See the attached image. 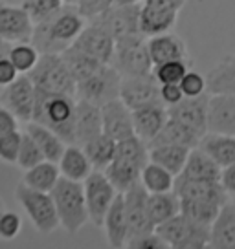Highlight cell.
<instances>
[{"label":"cell","mask_w":235,"mask_h":249,"mask_svg":"<svg viewBox=\"0 0 235 249\" xmlns=\"http://www.w3.org/2000/svg\"><path fill=\"white\" fill-rule=\"evenodd\" d=\"M61 55H63V59H64V62H66L70 73L74 75V79H76V83L85 81L86 77H90L94 71H98L103 64H105V62L98 61L96 57L88 55L86 52L79 50V48L74 46V44H70L66 50H63Z\"/></svg>","instance_id":"36"},{"label":"cell","mask_w":235,"mask_h":249,"mask_svg":"<svg viewBox=\"0 0 235 249\" xmlns=\"http://www.w3.org/2000/svg\"><path fill=\"white\" fill-rule=\"evenodd\" d=\"M20 145H22V132L19 130L0 136V161L17 165Z\"/></svg>","instance_id":"44"},{"label":"cell","mask_w":235,"mask_h":249,"mask_svg":"<svg viewBox=\"0 0 235 249\" xmlns=\"http://www.w3.org/2000/svg\"><path fill=\"white\" fill-rule=\"evenodd\" d=\"M4 211H6V209H4V203H2V200H0V214H2Z\"/></svg>","instance_id":"57"},{"label":"cell","mask_w":235,"mask_h":249,"mask_svg":"<svg viewBox=\"0 0 235 249\" xmlns=\"http://www.w3.org/2000/svg\"><path fill=\"white\" fill-rule=\"evenodd\" d=\"M232 202H234V203H235V198H232Z\"/></svg>","instance_id":"58"},{"label":"cell","mask_w":235,"mask_h":249,"mask_svg":"<svg viewBox=\"0 0 235 249\" xmlns=\"http://www.w3.org/2000/svg\"><path fill=\"white\" fill-rule=\"evenodd\" d=\"M119 99L131 110L151 105H164L160 95V83L153 71L136 77H123L119 88Z\"/></svg>","instance_id":"12"},{"label":"cell","mask_w":235,"mask_h":249,"mask_svg":"<svg viewBox=\"0 0 235 249\" xmlns=\"http://www.w3.org/2000/svg\"><path fill=\"white\" fill-rule=\"evenodd\" d=\"M145 35H134L127 39L116 40V48L109 64H112L121 77H136V75H145L153 71V59L149 53Z\"/></svg>","instance_id":"7"},{"label":"cell","mask_w":235,"mask_h":249,"mask_svg":"<svg viewBox=\"0 0 235 249\" xmlns=\"http://www.w3.org/2000/svg\"><path fill=\"white\" fill-rule=\"evenodd\" d=\"M112 6H114V0H83L78 6V9L86 20H94Z\"/></svg>","instance_id":"48"},{"label":"cell","mask_w":235,"mask_h":249,"mask_svg":"<svg viewBox=\"0 0 235 249\" xmlns=\"http://www.w3.org/2000/svg\"><path fill=\"white\" fill-rule=\"evenodd\" d=\"M157 233L171 249H204L210 248V227L198 226L182 213L157 226Z\"/></svg>","instance_id":"8"},{"label":"cell","mask_w":235,"mask_h":249,"mask_svg":"<svg viewBox=\"0 0 235 249\" xmlns=\"http://www.w3.org/2000/svg\"><path fill=\"white\" fill-rule=\"evenodd\" d=\"M9 50H11V42H8V40H4L0 37V59L9 57Z\"/></svg>","instance_id":"54"},{"label":"cell","mask_w":235,"mask_h":249,"mask_svg":"<svg viewBox=\"0 0 235 249\" xmlns=\"http://www.w3.org/2000/svg\"><path fill=\"white\" fill-rule=\"evenodd\" d=\"M46 158L42 154V150L39 148L37 141L33 140L28 132L22 134V145H20V152H19V160H17V165L26 171V169H32L37 163L44 161Z\"/></svg>","instance_id":"43"},{"label":"cell","mask_w":235,"mask_h":249,"mask_svg":"<svg viewBox=\"0 0 235 249\" xmlns=\"http://www.w3.org/2000/svg\"><path fill=\"white\" fill-rule=\"evenodd\" d=\"M37 90L48 93H70L76 95L78 83L70 73L61 53H40L39 61L30 73Z\"/></svg>","instance_id":"5"},{"label":"cell","mask_w":235,"mask_h":249,"mask_svg":"<svg viewBox=\"0 0 235 249\" xmlns=\"http://www.w3.org/2000/svg\"><path fill=\"white\" fill-rule=\"evenodd\" d=\"M26 132L37 141V145H39V148L42 150V154H44V158H46L48 161L59 163L64 148L68 145L63 138H59L52 128H48L46 124L37 123V121L26 123Z\"/></svg>","instance_id":"29"},{"label":"cell","mask_w":235,"mask_h":249,"mask_svg":"<svg viewBox=\"0 0 235 249\" xmlns=\"http://www.w3.org/2000/svg\"><path fill=\"white\" fill-rule=\"evenodd\" d=\"M76 105L78 97L70 93H48L37 90V101L33 110V119L46 124L68 145L74 143L76 128Z\"/></svg>","instance_id":"2"},{"label":"cell","mask_w":235,"mask_h":249,"mask_svg":"<svg viewBox=\"0 0 235 249\" xmlns=\"http://www.w3.org/2000/svg\"><path fill=\"white\" fill-rule=\"evenodd\" d=\"M169 119V112L165 105H151L133 110L134 134L143 140L147 145L158 136V132L164 128V124Z\"/></svg>","instance_id":"23"},{"label":"cell","mask_w":235,"mask_h":249,"mask_svg":"<svg viewBox=\"0 0 235 249\" xmlns=\"http://www.w3.org/2000/svg\"><path fill=\"white\" fill-rule=\"evenodd\" d=\"M35 22L22 6L0 2V37L11 44L32 42Z\"/></svg>","instance_id":"15"},{"label":"cell","mask_w":235,"mask_h":249,"mask_svg":"<svg viewBox=\"0 0 235 249\" xmlns=\"http://www.w3.org/2000/svg\"><path fill=\"white\" fill-rule=\"evenodd\" d=\"M224 205V203H222ZM220 203L210 202V200H191V198H180V213L191 222L198 226L212 227L213 220L219 214Z\"/></svg>","instance_id":"38"},{"label":"cell","mask_w":235,"mask_h":249,"mask_svg":"<svg viewBox=\"0 0 235 249\" xmlns=\"http://www.w3.org/2000/svg\"><path fill=\"white\" fill-rule=\"evenodd\" d=\"M140 9V4H133V6H118V4H114L112 8L107 9L103 15H99L94 20H99L116 40H121L141 33Z\"/></svg>","instance_id":"17"},{"label":"cell","mask_w":235,"mask_h":249,"mask_svg":"<svg viewBox=\"0 0 235 249\" xmlns=\"http://www.w3.org/2000/svg\"><path fill=\"white\" fill-rule=\"evenodd\" d=\"M103 132L101 107L86 99H78L76 105V128H74V143L85 145L86 141Z\"/></svg>","instance_id":"20"},{"label":"cell","mask_w":235,"mask_h":249,"mask_svg":"<svg viewBox=\"0 0 235 249\" xmlns=\"http://www.w3.org/2000/svg\"><path fill=\"white\" fill-rule=\"evenodd\" d=\"M101 119H103V134L110 136L112 140L121 141L134 136L133 110L129 108L119 97L103 105Z\"/></svg>","instance_id":"18"},{"label":"cell","mask_w":235,"mask_h":249,"mask_svg":"<svg viewBox=\"0 0 235 249\" xmlns=\"http://www.w3.org/2000/svg\"><path fill=\"white\" fill-rule=\"evenodd\" d=\"M175 179L176 176L164 169L162 165L147 161V165L141 169L140 181L141 185L147 189V193H169L175 187Z\"/></svg>","instance_id":"39"},{"label":"cell","mask_w":235,"mask_h":249,"mask_svg":"<svg viewBox=\"0 0 235 249\" xmlns=\"http://www.w3.org/2000/svg\"><path fill=\"white\" fill-rule=\"evenodd\" d=\"M210 248L235 249V203L228 200L210 227Z\"/></svg>","instance_id":"24"},{"label":"cell","mask_w":235,"mask_h":249,"mask_svg":"<svg viewBox=\"0 0 235 249\" xmlns=\"http://www.w3.org/2000/svg\"><path fill=\"white\" fill-rule=\"evenodd\" d=\"M40 52L32 42H15L9 50V61L15 64L19 73H30L39 61Z\"/></svg>","instance_id":"40"},{"label":"cell","mask_w":235,"mask_h":249,"mask_svg":"<svg viewBox=\"0 0 235 249\" xmlns=\"http://www.w3.org/2000/svg\"><path fill=\"white\" fill-rule=\"evenodd\" d=\"M210 93H235V55L220 59L206 75Z\"/></svg>","instance_id":"33"},{"label":"cell","mask_w":235,"mask_h":249,"mask_svg":"<svg viewBox=\"0 0 235 249\" xmlns=\"http://www.w3.org/2000/svg\"><path fill=\"white\" fill-rule=\"evenodd\" d=\"M147 211H149V218L153 222V226L157 227L180 213V198L175 191L153 193V195L149 193V196H147Z\"/></svg>","instance_id":"32"},{"label":"cell","mask_w":235,"mask_h":249,"mask_svg":"<svg viewBox=\"0 0 235 249\" xmlns=\"http://www.w3.org/2000/svg\"><path fill=\"white\" fill-rule=\"evenodd\" d=\"M200 136L193 132L189 126L182 124L180 121L169 117L164 128L158 132V136L153 141H149L147 147H158V145H184V147H198Z\"/></svg>","instance_id":"31"},{"label":"cell","mask_w":235,"mask_h":249,"mask_svg":"<svg viewBox=\"0 0 235 249\" xmlns=\"http://www.w3.org/2000/svg\"><path fill=\"white\" fill-rule=\"evenodd\" d=\"M15 198L20 203V207L26 211L33 227L42 234L54 233L61 226L57 207L50 193L35 191L32 187L24 185L22 181L15 187Z\"/></svg>","instance_id":"6"},{"label":"cell","mask_w":235,"mask_h":249,"mask_svg":"<svg viewBox=\"0 0 235 249\" xmlns=\"http://www.w3.org/2000/svg\"><path fill=\"white\" fill-rule=\"evenodd\" d=\"M147 196H149V193H147L145 187L141 185V181L134 183L129 191L123 193L127 222H129V240L143 236V234L147 233H153L157 229V227L153 226V222H151L149 218Z\"/></svg>","instance_id":"13"},{"label":"cell","mask_w":235,"mask_h":249,"mask_svg":"<svg viewBox=\"0 0 235 249\" xmlns=\"http://www.w3.org/2000/svg\"><path fill=\"white\" fill-rule=\"evenodd\" d=\"M149 161V147L136 134L127 140L118 141L116 156L105 169V174L114 183L118 193H125L140 181L141 169Z\"/></svg>","instance_id":"3"},{"label":"cell","mask_w":235,"mask_h":249,"mask_svg":"<svg viewBox=\"0 0 235 249\" xmlns=\"http://www.w3.org/2000/svg\"><path fill=\"white\" fill-rule=\"evenodd\" d=\"M81 2H83V0H64V4H68V6H76V8H78Z\"/></svg>","instance_id":"56"},{"label":"cell","mask_w":235,"mask_h":249,"mask_svg":"<svg viewBox=\"0 0 235 249\" xmlns=\"http://www.w3.org/2000/svg\"><path fill=\"white\" fill-rule=\"evenodd\" d=\"M143 0H114V4L118 6H133V4H140Z\"/></svg>","instance_id":"55"},{"label":"cell","mask_w":235,"mask_h":249,"mask_svg":"<svg viewBox=\"0 0 235 249\" xmlns=\"http://www.w3.org/2000/svg\"><path fill=\"white\" fill-rule=\"evenodd\" d=\"M83 187H85L88 218L94 226L101 227L107 211L110 209L112 202L116 200L118 189L103 171L90 172V176L83 181Z\"/></svg>","instance_id":"10"},{"label":"cell","mask_w":235,"mask_h":249,"mask_svg":"<svg viewBox=\"0 0 235 249\" xmlns=\"http://www.w3.org/2000/svg\"><path fill=\"white\" fill-rule=\"evenodd\" d=\"M208 130L235 136V93H212Z\"/></svg>","instance_id":"21"},{"label":"cell","mask_w":235,"mask_h":249,"mask_svg":"<svg viewBox=\"0 0 235 249\" xmlns=\"http://www.w3.org/2000/svg\"><path fill=\"white\" fill-rule=\"evenodd\" d=\"M57 165H59L61 176L74 179V181H85L90 176V172L94 171V167L90 163L85 148L81 147V145H76V143L66 145Z\"/></svg>","instance_id":"28"},{"label":"cell","mask_w":235,"mask_h":249,"mask_svg":"<svg viewBox=\"0 0 235 249\" xmlns=\"http://www.w3.org/2000/svg\"><path fill=\"white\" fill-rule=\"evenodd\" d=\"M220 171L222 167L213 161L210 156L200 147H193L189 150L188 161L182 169L180 176L193 179H210V181H220Z\"/></svg>","instance_id":"30"},{"label":"cell","mask_w":235,"mask_h":249,"mask_svg":"<svg viewBox=\"0 0 235 249\" xmlns=\"http://www.w3.org/2000/svg\"><path fill=\"white\" fill-rule=\"evenodd\" d=\"M189 64L188 61H167L162 64L153 66V73L158 79L160 85H167V83H180L182 77L188 73Z\"/></svg>","instance_id":"42"},{"label":"cell","mask_w":235,"mask_h":249,"mask_svg":"<svg viewBox=\"0 0 235 249\" xmlns=\"http://www.w3.org/2000/svg\"><path fill=\"white\" fill-rule=\"evenodd\" d=\"M35 101H37V88L28 73H19V77L13 83L2 86L0 105H4L9 112H13V116L22 123H30L33 119Z\"/></svg>","instance_id":"11"},{"label":"cell","mask_w":235,"mask_h":249,"mask_svg":"<svg viewBox=\"0 0 235 249\" xmlns=\"http://www.w3.org/2000/svg\"><path fill=\"white\" fill-rule=\"evenodd\" d=\"M17 77H19V71H17L15 64L9 61V57L0 59V86H8Z\"/></svg>","instance_id":"51"},{"label":"cell","mask_w":235,"mask_h":249,"mask_svg":"<svg viewBox=\"0 0 235 249\" xmlns=\"http://www.w3.org/2000/svg\"><path fill=\"white\" fill-rule=\"evenodd\" d=\"M173 191L178 198H191V200H210V202L226 203L230 196L222 189L220 181H210V179H193L186 176H176Z\"/></svg>","instance_id":"19"},{"label":"cell","mask_w":235,"mask_h":249,"mask_svg":"<svg viewBox=\"0 0 235 249\" xmlns=\"http://www.w3.org/2000/svg\"><path fill=\"white\" fill-rule=\"evenodd\" d=\"M176 18H178L176 9L155 8V6L143 4L140 9V31L145 37L162 35L175 28Z\"/></svg>","instance_id":"26"},{"label":"cell","mask_w":235,"mask_h":249,"mask_svg":"<svg viewBox=\"0 0 235 249\" xmlns=\"http://www.w3.org/2000/svg\"><path fill=\"white\" fill-rule=\"evenodd\" d=\"M19 130V119L4 105H0V136Z\"/></svg>","instance_id":"50"},{"label":"cell","mask_w":235,"mask_h":249,"mask_svg":"<svg viewBox=\"0 0 235 249\" xmlns=\"http://www.w3.org/2000/svg\"><path fill=\"white\" fill-rule=\"evenodd\" d=\"M74 46L96 57L98 61L109 64L116 48V39L99 20H88L83 31L78 35V39L74 40Z\"/></svg>","instance_id":"16"},{"label":"cell","mask_w":235,"mask_h":249,"mask_svg":"<svg viewBox=\"0 0 235 249\" xmlns=\"http://www.w3.org/2000/svg\"><path fill=\"white\" fill-rule=\"evenodd\" d=\"M198 147L222 169L235 163V136L208 130L198 141Z\"/></svg>","instance_id":"27"},{"label":"cell","mask_w":235,"mask_h":249,"mask_svg":"<svg viewBox=\"0 0 235 249\" xmlns=\"http://www.w3.org/2000/svg\"><path fill=\"white\" fill-rule=\"evenodd\" d=\"M61 178V171H59V165L54 161H40L32 169H26L22 176L24 185L32 187L35 191H42V193H52V189L55 187V183Z\"/></svg>","instance_id":"34"},{"label":"cell","mask_w":235,"mask_h":249,"mask_svg":"<svg viewBox=\"0 0 235 249\" xmlns=\"http://www.w3.org/2000/svg\"><path fill=\"white\" fill-rule=\"evenodd\" d=\"M210 97L212 93H200L195 97H184L180 103L167 107L169 117L189 126L200 138L208 132V117H210Z\"/></svg>","instance_id":"14"},{"label":"cell","mask_w":235,"mask_h":249,"mask_svg":"<svg viewBox=\"0 0 235 249\" xmlns=\"http://www.w3.org/2000/svg\"><path fill=\"white\" fill-rule=\"evenodd\" d=\"M101 227L105 229V236H107V242H109L110 248H125L127 240H129V222H127L123 193H118L116 200L112 202L110 209L105 214Z\"/></svg>","instance_id":"22"},{"label":"cell","mask_w":235,"mask_h":249,"mask_svg":"<svg viewBox=\"0 0 235 249\" xmlns=\"http://www.w3.org/2000/svg\"><path fill=\"white\" fill-rule=\"evenodd\" d=\"M149 53L153 59V64H162L167 61H188V48L184 44V40L175 35V33H162L147 39Z\"/></svg>","instance_id":"25"},{"label":"cell","mask_w":235,"mask_h":249,"mask_svg":"<svg viewBox=\"0 0 235 249\" xmlns=\"http://www.w3.org/2000/svg\"><path fill=\"white\" fill-rule=\"evenodd\" d=\"M50 195H52L55 207H57L61 227H64L66 233L70 234L81 231V227L90 220L88 209H86L83 181H74V179L61 176Z\"/></svg>","instance_id":"4"},{"label":"cell","mask_w":235,"mask_h":249,"mask_svg":"<svg viewBox=\"0 0 235 249\" xmlns=\"http://www.w3.org/2000/svg\"><path fill=\"white\" fill-rule=\"evenodd\" d=\"M180 86H182V92H184L186 97H195V95H200V93L208 92V81H206V75H200L198 71L188 70V73L182 77Z\"/></svg>","instance_id":"45"},{"label":"cell","mask_w":235,"mask_h":249,"mask_svg":"<svg viewBox=\"0 0 235 249\" xmlns=\"http://www.w3.org/2000/svg\"><path fill=\"white\" fill-rule=\"evenodd\" d=\"M125 248H129V249H171L169 244L157 233V229H155L153 233H147V234H143V236H138V238L129 240Z\"/></svg>","instance_id":"47"},{"label":"cell","mask_w":235,"mask_h":249,"mask_svg":"<svg viewBox=\"0 0 235 249\" xmlns=\"http://www.w3.org/2000/svg\"><path fill=\"white\" fill-rule=\"evenodd\" d=\"M160 95L165 107H173L176 103H180L186 95L182 92L180 83H167V85H160Z\"/></svg>","instance_id":"49"},{"label":"cell","mask_w":235,"mask_h":249,"mask_svg":"<svg viewBox=\"0 0 235 249\" xmlns=\"http://www.w3.org/2000/svg\"><path fill=\"white\" fill-rule=\"evenodd\" d=\"M22 220L13 211H4L0 214V238L2 240H13L20 233Z\"/></svg>","instance_id":"46"},{"label":"cell","mask_w":235,"mask_h":249,"mask_svg":"<svg viewBox=\"0 0 235 249\" xmlns=\"http://www.w3.org/2000/svg\"><path fill=\"white\" fill-rule=\"evenodd\" d=\"M116 147H118V141L112 140L110 136L107 134H99L92 138L90 141H86L83 148H85L86 156L90 160V163L94 167V171H103L112 163L114 156H116Z\"/></svg>","instance_id":"37"},{"label":"cell","mask_w":235,"mask_h":249,"mask_svg":"<svg viewBox=\"0 0 235 249\" xmlns=\"http://www.w3.org/2000/svg\"><path fill=\"white\" fill-rule=\"evenodd\" d=\"M191 147L184 145H158L149 148V161L162 165L164 169L178 176L188 161V156Z\"/></svg>","instance_id":"35"},{"label":"cell","mask_w":235,"mask_h":249,"mask_svg":"<svg viewBox=\"0 0 235 249\" xmlns=\"http://www.w3.org/2000/svg\"><path fill=\"white\" fill-rule=\"evenodd\" d=\"M86 22L88 20L79 13L76 6L64 4L57 13L35 24L32 44L40 53H61L74 44Z\"/></svg>","instance_id":"1"},{"label":"cell","mask_w":235,"mask_h":249,"mask_svg":"<svg viewBox=\"0 0 235 249\" xmlns=\"http://www.w3.org/2000/svg\"><path fill=\"white\" fill-rule=\"evenodd\" d=\"M220 185L230 196V200L235 198V163L228 165L220 171Z\"/></svg>","instance_id":"52"},{"label":"cell","mask_w":235,"mask_h":249,"mask_svg":"<svg viewBox=\"0 0 235 249\" xmlns=\"http://www.w3.org/2000/svg\"><path fill=\"white\" fill-rule=\"evenodd\" d=\"M188 0H143V4L155 6V8H165V9H176L180 11Z\"/></svg>","instance_id":"53"},{"label":"cell","mask_w":235,"mask_h":249,"mask_svg":"<svg viewBox=\"0 0 235 249\" xmlns=\"http://www.w3.org/2000/svg\"><path fill=\"white\" fill-rule=\"evenodd\" d=\"M121 73L112 66V64H103L98 71H94L90 77L78 83V99H86L94 103L98 107H103L105 103L118 99L119 97V88H121Z\"/></svg>","instance_id":"9"},{"label":"cell","mask_w":235,"mask_h":249,"mask_svg":"<svg viewBox=\"0 0 235 249\" xmlns=\"http://www.w3.org/2000/svg\"><path fill=\"white\" fill-rule=\"evenodd\" d=\"M20 6L30 13L33 22L37 24L57 13L64 6V0H20Z\"/></svg>","instance_id":"41"}]
</instances>
